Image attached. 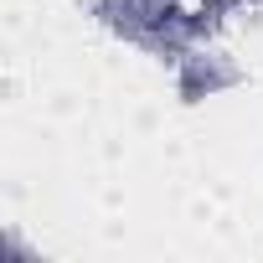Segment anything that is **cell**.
I'll list each match as a JSON object with an SVG mask.
<instances>
[]
</instances>
